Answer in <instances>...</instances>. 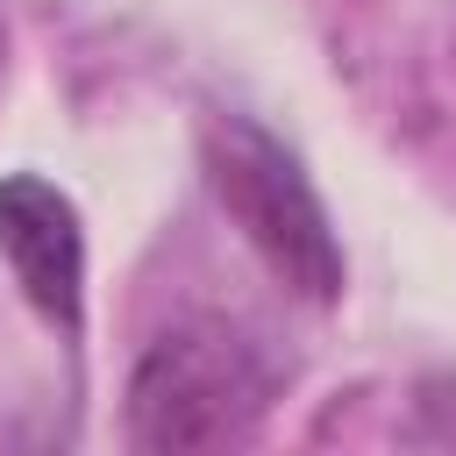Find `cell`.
Masks as SVG:
<instances>
[{
    "label": "cell",
    "instance_id": "1",
    "mask_svg": "<svg viewBox=\"0 0 456 456\" xmlns=\"http://www.w3.org/2000/svg\"><path fill=\"white\" fill-rule=\"evenodd\" d=\"M278 385H285V363L264 349V335H249L242 321H221V314H192L135 356L128 442L150 456L249 442L256 420L271 413Z\"/></svg>",
    "mask_w": 456,
    "mask_h": 456
},
{
    "label": "cell",
    "instance_id": "2",
    "mask_svg": "<svg viewBox=\"0 0 456 456\" xmlns=\"http://www.w3.org/2000/svg\"><path fill=\"white\" fill-rule=\"evenodd\" d=\"M200 164H207V185H214L221 214L242 228V242L264 256V271L292 299L335 306L349 264H342L335 221H328L314 178L299 171V157L264 121H249V114H207Z\"/></svg>",
    "mask_w": 456,
    "mask_h": 456
},
{
    "label": "cell",
    "instance_id": "3",
    "mask_svg": "<svg viewBox=\"0 0 456 456\" xmlns=\"http://www.w3.org/2000/svg\"><path fill=\"white\" fill-rule=\"evenodd\" d=\"M0 264L14 271L21 299L78 335L86 328V228L64 185L36 178V171H7L0 178Z\"/></svg>",
    "mask_w": 456,
    "mask_h": 456
}]
</instances>
